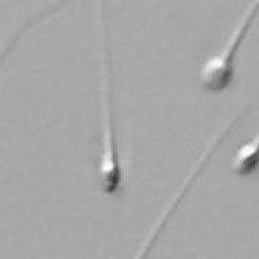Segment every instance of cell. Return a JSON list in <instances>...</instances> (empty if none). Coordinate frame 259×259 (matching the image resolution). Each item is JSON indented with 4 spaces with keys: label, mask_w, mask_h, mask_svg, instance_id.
Returning <instances> with one entry per match:
<instances>
[{
    "label": "cell",
    "mask_w": 259,
    "mask_h": 259,
    "mask_svg": "<svg viewBox=\"0 0 259 259\" xmlns=\"http://www.w3.org/2000/svg\"><path fill=\"white\" fill-rule=\"evenodd\" d=\"M222 141H224V138H222L221 135H217L214 140L207 145V148L203 150V153L200 155L197 161L194 163L193 168H192V171L189 172V175L185 178V181L182 182V185H181L180 189L175 192L174 196H172V199H171V201L168 203V205L165 207L164 211H163L161 215L157 218L156 224L153 225V228L150 229L148 237L145 239L144 244L141 245V248L138 249V252H137L134 259H148L150 251L153 249L156 241L159 240V236L163 233V230H164V228L167 226V224H168L169 218L174 215L177 208H178L181 205V203L184 201L185 197H186V194L189 193L192 185L199 180V177L201 175V172H203V169H204L205 167H207V164L211 161L214 153L218 150L220 145L222 144Z\"/></svg>",
    "instance_id": "3"
},
{
    "label": "cell",
    "mask_w": 259,
    "mask_h": 259,
    "mask_svg": "<svg viewBox=\"0 0 259 259\" xmlns=\"http://www.w3.org/2000/svg\"><path fill=\"white\" fill-rule=\"evenodd\" d=\"M259 2H252L241 17L237 26L234 28L228 41L218 54L207 57L199 68V83L201 90L209 94H222L228 91L236 81L237 72V54L241 45L244 43L252 21L258 13Z\"/></svg>",
    "instance_id": "2"
},
{
    "label": "cell",
    "mask_w": 259,
    "mask_h": 259,
    "mask_svg": "<svg viewBox=\"0 0 259 259\" xmlns=\"http://www.w3.org/2000/svg\"><path fill=\"white\" fill-rule=\"evenodd\" d=\"M258 135L255 134L252 140L247 141L234 152L230 168L234 175L247 178L256 172L258 169Z\"/></svg>",
    "instance_id": "4"
},
{
    "label": "cell",
    "mask_w": 259,
    "mask_h": 259,
    "mask_svg": "<svg viewBox=\"0 0 259 259\" xmlns=\"http://www.w3.org/2000/svg\"><path fill=\"white\" fill-rule=\"evenodd\" d=\"M65 3L66 2H64V3H60V5H55L54 7H51V9H49V10L43 11V13H39V14L33 15V17H30V18H28V20L22 24V25L18 28V29L15 30L14 35L11 36L10 39H9V41L6 43L5 46H3V49L0 50V69H2V66H3V64L6 62V60L9 58V55L11 54V51L14 50L15 46H17V43L20 41L21 39H22V36L25 35L28 30H30L33 26H36L37 24H41L43 21L47 20L49 17H53V15L57 13V11H60L64 9Z\"/></svg>",
    "instance_id": "5"
},
{
    "label": "cell",
    "mask_w": 259,
    "mask_h": 259,
    "mask_svg": "<svg viewBox=\"0 0 259 259\" xmlns=\"http://www.w3.org/2000/svg\"><path fill=\"white\" fill-rule=\"evenodd\" d=\"M100 9V35H101V76H102V152H101L98 178L100 186L105 196L121 197L125 190L124 168L121 164L116 137L115 115H113V80L110 68L109 33L105 15L104 2H98Z\"/></svg>",
    "instance_id": "1"
}]
</instances>
